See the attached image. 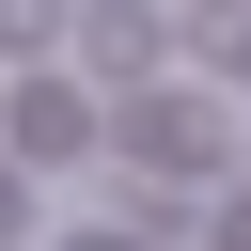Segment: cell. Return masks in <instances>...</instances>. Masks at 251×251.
I'll use <instances>...</instances> for the list:
<instances>
[{"label":"cell","instance_id":"277c9868","mask_svg":"<svg viewBox=\"0 0 251 251\" xmlns=\"http://www.w3.org/2000/svg\"><path fill=\"white\" fill-rule=\"evenodd\" d=\"M63 31V0H0V47H47Z\"/></svg>","mask_w":251,"mask_h":251},{"label":"cell","instance_id":"6da1fadb","mask_svg":"<svg viewBox=\"0 0 251 251\" xmlns=\"http://www.w3.org/2000/svg\"><path fill=\"white\" fill-rule=\"evenodd\" d=\"M235 157V126H220V94H188L173 63L126 94V173H220Z\"/></svg>","mask_w":251,"mask_h":251},{"label":"cell","instance_id":"3957f363","mask_svg":"<svg viewBox=\"0 0 251 251\" xmlns=\"http://www.w3.org/2000/svg\"><path fill=\"white\" fill-rule=\"evenodd\" d=\"M0 126H16V157H31V173H47V157H94V141H78V126H94V78H31Z\"/></svg>","mask_w":251,"mask_h":251},{"label":"cell","instance_id":"5b68a950","mask_svg":"<svg viewBox=\"0 0 251 251\" xmlns=\"http://www.w3.org/2000/svg\"><path fill=\"white\" fill-rule=\"evenodd\" d=\"M16 204H31V157H16V141H0V220H16Z\"/></svg>","mask_w":251,"mask_h":251},{"label":"cell","instance_id":"7a4b0ae2","mask_svg":"<svg viewBox=\"0 0 251 251\" xmlns=\"http://www.w3.org/2000/svg\"><path fill=\"white\" fill-rule=\"evenodd\" d=\"M173 47V0H78V78H157Z\"/></svg>","mask_w":251,"mask_h":251}]
</instances>
